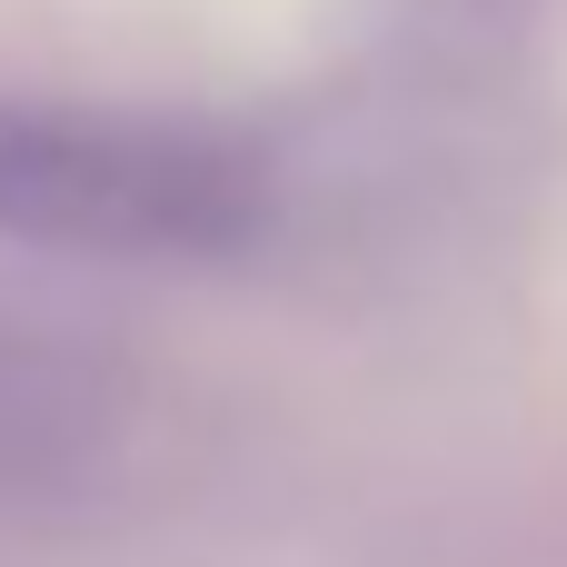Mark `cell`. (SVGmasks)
Returning <instances> with one entry per match:
<instances>
[{"label":"cell","instance_id":"cell-1","mask_svg":"<svg viewBox=\"0 0 567 567\" xmlns=\"http://www.w3.org/2000/svg\"><path fill=\"white\" fill-rule=\"evenodd\" d=\"M259 219L269 179L209 130L0 100V239L80 259H229Z\"/></svg>","mask_w":567,"mask_h":567}]
</instances>
